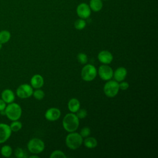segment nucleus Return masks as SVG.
Instances as JSON below:
<instances>
[{"label":"nucleus","instance_id":"nucleus-33","mask_svg":"<svg viewBox=\"0 0 158 158\" xmlns=\"http://www.w3.org/2000/svg\"><path fill=\"white\" fill-rule=\"evenodd\" d=\"M105 1H107V0H105Z\"/></svg>","mask_w":158,"mask_h":158},{"label":"nucleus","instance_id":"nucleus-22","mask_svg":"<svg viewBox=\"0 0 158 158\" xmlns=\"http://www.w3.org/2000/svg\"><path fill=\"white\" fill-rule=\"evenodd\" d=\"M86 23L85 19H77L74 23V27L77 30H83L86 27Z\"/></svg>","mask_w":158,"mask_h":158},{"label":"nucleus","instance_id":"nucleus-16","mask_svg":"<svg viewBox=\"0 0 158 158\" xmlns=\"http://www.w3.org/2000/svg\"><path fill=\"white\" fill-rule=\"evenodd\" d=\"M67 106L69 110L71 112L75 113L80 108V102L77 98H72L69 100Z\"/></svg>","mask_w":158,"mask_h":158},{"label":"nucleus","instance_id":"nucleus-13","mask_svg":"<svg viewBox=\"0 0 158 158\" xmlns=\"http://www.w3.org/2000/svg\"><path fill=\"white\" fill-rule=\"evenodd\" d=\"M1 98L6 103L13 102L15 100V94L10 89H4L1 94Z\"/></svg>","mask_w":158,"mask_h":158},{"label":"nucleus","instance_id":"nucleus-3","mask_svg":"<svg viewBox=\"0 0 158 158\" xmlns=\"http://www.w3.org/2000/svg\"><path fill=\"white\" fill-rule=\"evenodd\" d=\"M65 143L67 146L72 150H75L83 143V138L80 133L73 131L70 132L65 138Z\"/></svg>","mask_w":158,"mask_h":158},{"label":"nucleus","instance_id":"nucleus-10","mask_svg":"<svg viewBox=\"0 0 158 158\" xmlns=\"http://www.w3.org/2000/svg\"><path fill=\"white\" fill-rule=\"evenodd\" d=\"M77 14L80 19H88L91 15V9L86 3H81L77 7Z\"/></svg>","mask_w":158,"mask_h":158},{"label":"nucleus","instance_id":"nucleus-9","mask_svg":"<svg viewBox=\"0 0 158 158\" xmlns=\"http://www.w3.org/2000/svg\"><path fill=\"white\" fill-rule=\"evenodd\" d=\"M12 131L9 125L0 123V144L7 141L11 136Z\"/></svg>","mask_w":158,"mask_h":158},{"label":"nucleus","instance_id":"nucleus-14","mask_svg":"<svg viewBox=\"0 0 158 158\" xmlns=\"http://www.w3.org/2000/svg\"><path fill=\"white\" fill-rule=\"evenodd\" d=\"M127 75V69L123 67H120L115 70L113 74V77L115 81H117V82H120L126 78Z\"/></svg>","mask_w":158,"mask_h":158},{"label":"nucleus","instance_id":"nucleus-1","mask_svg":"<svg viewBox=\"0 0 158 158\" xmlns=\"http://www.w3.org/2000/svg\"><path fill=\"white\" fill-rule=\"evenodd\" d=\"M62 126L68 132H73L77 130L79 126V118L74 113H69L62 120Z\"/></svg>","mask_w":158,"mask_h":158},{"label":"nucleus","instance_id":"nucleus-30","mask_svg":"<svg viewBox=\"0 0 158 158\" xmlns=\"http://www.w3.org/2000/svg\"><path fill=\"white\" fill-rule=\"evenodd\" d=\"M6 104H7L1 98H0V112L2 111V110H4L5 108L7 106Z\"/></svg>","mask_w":158,"mask_h":158},{"label":"nucleus","instance_id":"nucleus-17","mask_svg":"<svg viewBox=\"0 0 158 158\" xmlns=\"http://www.w3.org/2000/svg\"><path fill=\"white\" fill-rule=\"evenodd\" d=\"M102 2L101 0H90L89 7L94 12H99L102 8Z\"/></svg>","mask_w":158,"mask_h":158},{"label":"nucleus","instance_id":"nucleus-19","mask_svg":"<svg viewBox=\"0 0 158 158\" xmlns=\"http://www.w3.org/2000/svg\"><path fill=\"white\" fill-rule=\"evenodd\" d=\"M10 39V33L7 30H2L0 31V43L5 44Z\"/></svg>","mask_w":158,"mask_h":158},{"label":"nucleus","instance_id":"nucleus-24","mask_svg":"<svg viewBox=\"0 0 158 158\" xmlns=\"http://www.w3.org/2000/svg\"><path fill=\"white\" fill-rule=\"evenodd\" d=\"M51 158H66L65 154L60 150L54 151L50 155Z\"/></svg>","mask_w":158,"mask_h":158},{"label":"nucleus","instance_id":"nucleus-31","mask_svg":"<svg viewBox=\"0 0 158 158\" xmlns=\"http://www.w3.org/2000/svg\"><path fill=\"white\" fill-rule=\"evenodd\" d=\"M39 157L38 156H36V155H32V156H30V158H38Z\"/></svg>","mask_w":158,"mask_h":158},{"label":"nucleus","instance_id":"nucleus-21","mask_svg":"<svg viewBox=\"0 0 158 158\" xmlns=\"http://www.w3.org/2000/svg\"><path fill=\"white\" fill-rule=\"evenodd\" d=\"M9 127L12 132H17L22 128V123L18 120H14L12 122Z\"/></svg>","mask_w":158,"mask_h":158},{"label":"nucleus","instance_id":"nucleus-23","mask_svg":"<svg viewBox=\"0 0 158 158\" xmlns=\"http://www.w3.org/2000/svg\"><path fill=\"white\" fill-rule=\"evenodd\" d=\"M33 97L37 99V100H41L44 98V96H45V94H44V92L40 89V88L39 89H36V90H35L33 92Z\"/></svg>","mask_w":158,"mask_h":158},{"label":"nucleus","instance_id":"nucleus-11","mask_svg":"<svg viewBox=\"0 0 158 158\" xmlns=\"http://www.w3.org/2000/svg\"><path fill=\"white\" fill-rule=\"evenodd\" d=\"M60 110L56 107H51L48 109L44 114L45 118L49 121H56L60 117Z\"/></svg>","mask_w":158,"mask_h":158},{"label":"nucleus","instance_id":"nucleus-5","mask_svg":"<svg viewBox=\"0 0 158 158\" xmlns=\"http://www.w3.org/2000/svg\"><path fill=\"white\" fill-rule=\"evenodd\" d=\"M97 70L96 67L91 64L85 65L81 70V78L86 81H93L97 75Z\"/></svg>","mask_w":158,"mask_h":158},{"label":"nucleus","instance_id":"nucleus-12","mask_svg":"<svg viewBox=\"0 0 158 158\" xmlns=\"http://www.w3.org/2000/svg\"><path fill=\"white\" fill-rule=\"evenodd\" d=\"M98 59L99 62L104 64H109L113 60V55L110 52L104 50L99 52Z\"/></svg>","mask_w":158,"mask_h":158},{"label":"nucleus","instance_id":"nucleus-15","mask_svg":"<svg viewBox=\"0 0 158 158\" xmlns=\"http://www.w3.org/2000/svg\"><path fill=\"white\" fill-rule=\"evenodd\" d=\"M30 84L32 88H35V89L41 88L44 85L43 77L39 74L34 75L30 80Z\"/></svg>","mask_w":158,"mask_h":158},{"label":"nucleus","instance_id":"nucleus-26","mask_svg":"<svg viewBox=\"0 0 158 158\" xmlns=\"http://www.w3.org/2000/svg\"><path fill=\"white\" fill-rule=\"evenodd\" d=\"M91 134V130L89 127H83L80 133V135L82 136V138H86L89 136Z\"/></svg>","mask_w":158,"mask_h":158},{"label":"nucleus","instance_id":"nucleus-4","mask_svg":"<svg viewBox=\"0 0 158 158\" xmlns=\"http://www.w3.org/2000/svg\"><path fill=\"white\" fill-rule=\"evenodd\" d=\"M45 145L44 142L37 138L31 139L27 143V148L28 151L33 154H37L43 152L44 149Z\"/></svg>","mask_w":158,"mask_h":158},{"label":"nucleus","instance_id":"nucleus-6","mask_svg":"<svg viewBox=\"0 0 158 158\" xmlns=\"http://www.w3.org/2000/svg\"><path fill=\"white\" fill-rule=\"evenodd\" d=\"M118 83L115 80H108L104 86V93L107 97L112 98L115 96L119 91Z\"/></svg>","mask_w":158,"mask_h":158},{"label":"nucleus","instance_id":"nucleus-7","mask_svg":"<svg viewBox=\"0 0 158 158\" xmlns=\"http://www.w3.org/2000/svg\"><path fill=\"white\" fill-rule=\"evenodd\" d=\"M33 92L32 86L27 83L20 85L16 89L17 96L21 99H26L32 96Z\"/></svg>","mask_w":158,"mask_h":158},{"label":"nucleus","instance_id":"nucleus-29","mask_svg":"<svg viewBox=\"0 0 158 158\" xmlns=\"http://www.w3.org/2000/svg\"><path fill=\"white\" fill-rule=\"evenodd\" d=\"M121 83L118 84V86H119V89H122V90H126L128 89V88L129 87V84L128 82L127 81H120Z\"/></svg>","mask_w":158,"mask_h":158},{"label":"nucleus","instance_id":"nucleus-32","mask_svg":"<svg viewBox=\"0 0 158 158\" xmlns=\"http://www.w3.org/2000/svg\"><path fill=\"white\" fill-rule=\"evenodd\" d=\"M2 44L0 43V50L2 49Z\"/></svg>","mask_w":158,"mask_h":158},{"label":"nucleus","instance_id":"nucleus-8","mask_svg":"<svg viewBox=\"0 0 158 158\" xmlns=\"http://www.w3.org/2000/svg\"><path fill=\"white\" fill-rule=\"evenodd\" d=\"M98 73L102 80L108 81L113 77L114 71L110 66L107 64H104L99 67Z\"/></svg>","mask_w":158,"mask_h":158},{"label":"nucleus","instance_id":"nucleus-20","mask_svg":"<svg viewBox=\"0 0 158 158\" xmlns=\"http://www.w3.org/2000/svg\"><path fill=\"white\" fill-rule=\"evenodd\" d=\"M1 154L5 157H9L12 154V149L9 145H4L0 150Z\"/></svg>","mask_w":158,"mask_h":158},{"label":"nucleus","instance_id":"nucleus-18","mask_svg":"<svg viewBox=\"0 0 158 158\" xmlns=\"http://www.w3.org/2000/svg\"><path fill=\"white\" fill-rule=\"evenodd\" d=\"M84 145L89 149H93L97 146L98 141L95 138L88 136L84 140Z\"/></svg>","mask_w":158,"mask_h":158},{"label":"nucleus","instance_id":"nucleus-2","mask_svg":"<svg viewBox=\"0 0 158 158\" xmlns=\"http://www.w3.org/2000/svg\"><path fill=\"white\" fill-rule=\"evenodd\" d=\"M5 115L10 120H19L22 113V110L19 104L15 102H11L7 104L4 109Z\"/></svg>","mask_w":158,"mask_h":158},{"label":"nucleus","instance_id":"nucleus-27","mask_svg":"<svg viewBox=\"0 0 158 158\" xmlns=\"http://www.w3.org/2000/svg\"><path fill=\"white\" fill-rule=\"evenodd\" d=\"M76 113H77L76 115L77 116V117H78L79 119L84 118H85V117H86V115H87V111H86L85 109H79Z\"/></svg>","mask_w":158,"mask_h":158},{"label":"nucleus","instance_id":"nucleus-28","mask_svg":"<svg viewBox=\"0 0 158 158\" xmlns=\"http://www.w3.org/2000/svg\"><path fill=\"white\" fill-rule=\"evenodd\" d=\"M14 154L17 158H23L25 157V154L23 150L20 148H17L15 150Z\"/></svg>","mask_w":158,"mask_h":158},{"label":"nucleus","instance_id":"nucleus-25","mask_svg":"<svg viewBox=\"0 0 158 158\" xmlns=\"http://www.w3.org/2000/svg\"><path fill=\"white\" fill-rule=\"evenodd\" d=\"M78 61L81 64H86L88 62V56L86 54L81 52L77 55Z\"/></svg>","mask_w":158,"mask_h":158}]
</instances>
